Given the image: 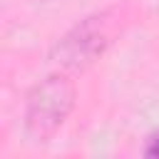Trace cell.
Instances as JSON below:
<instances>
[{
	"label": "cell",
	"instance_id": "obj_1",
	"mask_svg": "<svg viewBox=\"0 0 159 159\" xmlns=\"http://www.w3.org/2000/svg\"><path fill=\"white\" fill-rule=\"evenodd\" d=\"M75 104H77V87L67 75L52 72L42 77L30 87L25 97V114H22L25 137L32 144L50 142L67 122Z\"/></svg>",
	"mask_w": 159,
	"mask_h": 159
},
{
	"label": "cell",
	"instance_id": "obj_2",
	"mask_svg": "<svg viewBox=\"0 0 159 159\" xmlns=\"http://www.w3.org/2000/svg\"><path fill=\"white\" fill-rule=\"evenodd\" d=\"M109 45V32H107V20L104 15H87L80 20L75 27H70L52 47L50 57L57 62L62 70H87L94 65Z\"/></svg>",
	"mask_w": 159,
	"mask_h": 159
},
{
	"label": "cell",
	"instance_id": "obj_3",
	"mask_svg": "<svg viewBox=\"0 0 159 159\" xmlns=\"http://www.w3.org/2000/svg\"><path fill=\"white\" fill-rule=\"evenodd\" d=\"M144 157L159 159V132H152V134L147 137V144H144Z\"/></svg>",
	"mask_w": 159,
	"mask_h": 159
}]
</instances>
